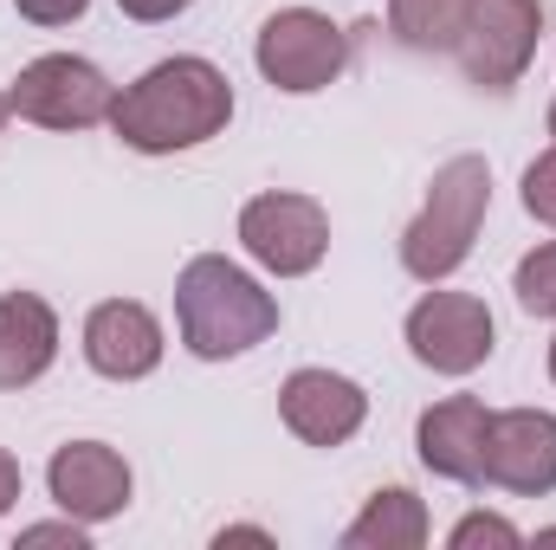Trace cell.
Here are the masks:
<instances>
[{
    "instance_id": "5",
    "label": "cell",
    "mask_w": 556,
    "mask_h": 550,
    "mask_svg": "<svg viewBox=\"0 0 556 550\" xmlns=\"http://www.w3.org/2000/svg\"><path fill=\"white\" fill-rule=\"evenodd\" d=\"M408 337V357L433 376H472L485 370V357L498 350V324H492V304L479 291H446V285H427L402 324Z\"/></svg>"
},
{
    "instance_id": "3",
    "label": "cell",
    "mask_w": 556,
    "mask_h": 550,
    "mask_svg": "<svg viewBox=\"0 0 556 550\" xmlns=\"http://www.w3.org/2000/svg\"><path fill=\"white\" fill-rule=\"evenodd\" d=\"M492 214V162L485 155H446L427 182L420 214L402 227V273L420 285H446L472 260V240Z\"/></svg>"
},
{
    "instance_id": "7",
    "label": "cell",
    "mask_w": 556,
    "mask_h": 550,
    "mask_svg": "<svg viewBox=\"0 0 556 550\" xmlns=\"http://www.w3.org/2000/svg\"><path fill=\"white\" fill-rule=\"evenodd\" d=\"M7 98H13V117H26L39 130H98V124H111L117 85L78 52H39L33 65H20Z\"/></svg>"
},
{
    "instance_id": "13",
    "label": "cell",
    "mask_w": 556,
    "mask_h": 550,
    "mask_svg": "<svg viewBox=\"0 0 556 550\" xmlns=\"http://www.w3.org/2000/svg\"><path fill=\"white\" fill-rule=\"evenodd\" d=\"M278 421L304 447H343V440L363 434L369 396H363V383H350L337 370H291L278 383Z\"/></svg>"
},
{
    "instance_id": "19",
    "label": "cell",
    "mask_w": 556,
    "mask_h": 550,
    "mask_svg": "<svg viewBox=\"0 0 556 550\" xmlns=\"http://www.w3.org/2000/svg\"><path fill=\"white\" fill-rule=\"evenodd\" d=\"M518 188H525V214H531V221H544V227H556V142L531 162V168H525V182H518Z\"/></svg>"
},
{
    "instance_id": "9",
    "label": "cell",
    "mask_w": 556,
    "mask_h": 550,
    "mask_svg": "<svg viewBox=\"0 0 556 550\" xmlns=\"http://www.w3.org/2000/svg\"><path fill=\"white\" fill-rule=\"evenodd\" d=\"M46 492L65 518L78 525H111L130 512V492H137V473L130 460L111 447V440H65L52 460H46Z\"/></svg>"
},
{
    "instance_id": "23",
    "label": "cell",
    "mask_w": 556,
    "mask_h": 550,
    "mask_svg": "<svg viewBox=\"0 0 556 550\" xmlns=\"http://www.w3.org/2000/svg\"><path fill=\"white\" fill-rule=\"evenodd\" d=\"M20 492H26V473H20V460H13V453L0 447V518H7L13 505H20Z\"/></svg>"
},
{
    "instance_id": "18",
    "label": "cell",
    "mask_w": 556,
    "mask_h": 550,
    "mask_svg": "<svg viewBox=\"0 0 556 550\" xmlns=\"http://www.w3.org/2000/svg\"><path fill=\"white\" fill-rule=\"evenodd\" d=\"M446 545H453V550H479V545L518 550V545H525V532H518L511 518H498V512H466V518L446 532Z\"/></svg>"
},
{
    "instance_id": "17",
    "label": "cell",
    "mask_w": 556,
    "mask_h": 550,
    "mask_svg": "<svg viewBox=\"0 0 556 550\" xmlns=\"http://www.w3.org/2000/svg\"><path fill=\"white\" fill-rule=\"evenodd\" d=\"M511 291H518V304H525L531 317H556V240H538V247L518 260Z\"/></svg>"
},
{
    "instance_id": "24",
    "label": "cell",
    "mask_w": 556,
    "mask_h": 550,
    "mask_svg": "<svg viewBox=\"0 0 556 550\" xmlns=\"http://www.w3.org/2000/svg\"><path fill=\"white\" fill-rule=\"evenodd\" d=\"M7 117H13V98H7V91H0V130H7Z\"/></svg>"
},
{
    "instance_id": "11",
    "label": "cell",
    "mask_w": 556,
    "mask_h": 550,
    "mask_svg": "<svg viewBox=\"0 0 556 550\" xmlns=\"http://www.w3.org/2000/svg\"><path fill=\"white\" fill-rule=\"evenodd\" d=\"M485 486L511 499L556 492V414L551 409H498L485 440Z\"/></svg>"
},
{
    "instance_id": "8",
    "label": "cell",
    "mask_w": 556,
    "mask_h": 550,
    "mask_svg": "<svg viewBox=\"0 0 556 550\" xmlns=\"http://www.w3.org/2000/svg\"><path fill=\"white\" fill-rule=\"evenodd\" d=\"M544 39V0H472V20L453 46L466 85L479 91H511Z\"/></svg>"
},
{
    "instance_id": "12",
    "label": "cell",
    "mask_w": 556,
    "mask_h": 550,
    "mask_svg": "<svg viewBox=\"0 0 556 550\" xmlns=\"http://www.w3.org/2000/svg\"><path fill=\"white\" fill-rule=\"evenodd\" d=\"M485 440H492V409L479 396H440L415 421L420 466L446 486H485Z\"/></svg>"
},
{
    "instance_id": "26",
    "label": "cell",
    "mask_w": 556,
    "mask_h": 550,
    "mask_svg": "<svg viewBox=\"0 0 556 550\" xmlns=\"http://www.w3.org/2000/svg\"><path fill=\"white\" fill-rule=\"evenodd\" d=\"M551 142H556V104H551Z\"/></svg>"
},
{
    "instance_id": "6",
    "label": "cell",
    "mask_w": 556,
    "mask_h": 550,
    "mask_svg": "<svg viewBox=\"0 0 556 550\" xmlns=\"http://www.w3.org/2000/svg\"><path fill=\"white\" fill-rule=\"evenodd\" d=\"M240 247L253 266H266L273 278H304L324 266L330 253V214L317 195L298 188H266L240 208Z\"/></svg>"
},
{
    "instance_id": "1",
    "label": "cell",
    "mask_w": 556,
    "mask_h": 550,
    "mask_svg": "<svg viewBox=\"0 0 556 550\" xmlns=\"http://www.w3.org/2000/svg\"><path fill=\"white\" fill-rule=\"evenodd\" d=\"M227 124H233V78L201 52L155 59L142 78H130L111 98V137L137 155L201 149V142L227 137Z\"/></svg>"
},
{
    "instance_id": "20",
    "label": "cell",
    "mask_w": 556,
    "mask_h": 550,
    "mask_svg": "<svg viewBox=\"0 0 556 550\" xmlns=\"http://www.w3.org/2000/svg\"><path fill=\"white\" fill-rule=\"evenodd\" d=\"M85 7L91 0H13V13L26 26H72V20H85Z\"/></svg>"
},
{
    "instance_id": "21",
    "label": "cell",
    "mask_w": 556,
    "mask_h": 550,
    "mask_svg": "<svg viewBox=\"0 0 556 550\" xmlns=\"http://www.w3.org/2000/svg\"><path fill=\"white\" fill-rule=\"evenodd\" d=\"M85 532H91V525L59 518V525H26V532H20V545H72V550H85V545H91Z\"/></svg>"
},
{
    "instance_id": "22",
    "label": "cell",
    "mask_w": 556,
    "mask_h": 550,
    "mask_svg": "<svg viewBox=\"0 0 556 550\" xmlns=\"http://www.w3.org/2000/svg\"><path fill=\"white\" fill-rule=\"evenodd\" d=\"M124 7V20H137V26H162V20H181L194 0H117Z\"/></svg>"
},
{
    "instance_id": "15",
    "label": "cell",
    "mask_w": 556,
    "mask_h": 550,
    "mask_svg": "<svg viewBox=\"0 0 556 550\" xmlns=\"http://www.w3.org/2000/svg\"><path fill=\"white\" fill-rule=\"evenodd\" d=\"M433 538V518H427V499L408 486H376L369 505L350 518L343 550H420Z\"/></svg>"
},
{
    "instance_id": "25",
    "label": "cell",
    "mask_w": 556,
    "mask_h": 550,
    "mask_svg": "<svg viewBox=\"0 0 556 550\" xmlns=\"http://www.w3.org/2000/svg\"><path fill=\"white\" fill-rule=\"evenodd\" d=\"M544 370H551V383H556V337H551V350H544Z\"/></svg>"
},
{
    "instance_id": "14",
    "label": "cell",
    "mask_w": 556,
    "mask_h": 550,
    "mask_svg": "<svg viewBox=\"0 0 556 550\" xmlns=\"http://www.w3.org/2000/svg\"><path fill=\"white\" fill-rule=\"evenodd\" d=\"M59 363V311L39 291H0V396L33 389Z\"/></svg>"
},
{
    "instance_id": "10",
    "label": "cell",
    "mask_w": 556,
    "mask_h": 550,
    "mask_svg": "<svg viewBox=\"0 0 556 550\" xmlns=\"http://www.w3.org/2000/svg\"><path fill=\"white\" fill-rule=\"evenodd\" d=\"M78 343H85V363L104 383H142V376H155L162 370V350H168L162 317L142 298H104V304H91Z\"/></svg>"
},
{
    "instance_id": "2",
    "label": "cell",
    "mask_w": 556,
    "mask_h": 550,
    "mask_svg": "<svg viewBox=\"0 0 556 550\" xmlns=\"http://www.w3.org/2000/svg\"><path fill=\"white\" fill-rule=\"evenodd\" d=\"M175 330L201 363H233L278 330V298L227 253H194L175 273Z\"/></svg>"
},
{
    "instance_id": "4",
    "label": "cell",
    "mask_w": 556,
    "mask_h": 550,
    "mask_svg": "<svg viewBox=\"0 0 556 550\" xmlns=\"http://www.w3.org/2000/svg\"><path fill=\"white\" fill-rule=\"evenodd\" d=\"M253 65L285 98L330 91L350 72V33L330 13H317V7H278L260 26V39H253Z\"/></svg>"
},
{
    "instance_id": "16",
    "label": "cell",
    "mask_w": 556,
    "mask_h": 550,
    "mask_svg": "<svg viewBox=\"0 0 556 550\" xmlns=\"http://www.w3.org/2000/svg\"><path fill=\"white\" fill-rule=\"evenodd\" d=\"M472 20V0H389V33L408 52H453Z\"/></svg>"
}]
</instances>
